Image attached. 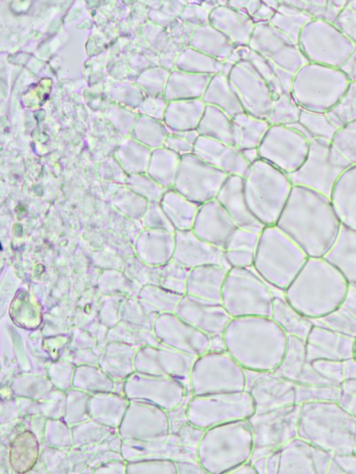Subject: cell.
Listing matches in <instances>:
<instances>
[{
    "label": "cell",
    "mask_w": 356,
    "mask_h": 474,
    "mask_svg": "<svg viewBox=\"0 0 356 474\" xmlns=\"http://www.w3.org/2000/svg\"><path fill=\"white\" fill-rule=\"evenodd\" d=\"M197 131L200 136L234 146L232 118L215 106L206 105Z\"/></svg>",
    "instance_id": "cell-38"
},
{
    "label": "cell",
    "mask_w": 356,
    "mask_h": 474,
    "mask_svg": "<svg viewBox=\"0 0 356 474\" xmlns=\"http://www.w3.org/2000/svg\"><path fill=\"white\" fill-rule=\"evenodd\" d=\"M237 227L261 232L265 227L251 213L245 201L242 177L228 176L216 198Z\"/></svg>",
    "instance_id": "cell-23"
},
{
    "label": "cell",
    "mask_w": 356,
    "mask_h": 474,
    "mask_svg": "<svg viewBox=\"0 0 356 474\" xmlns=\"http://www.w3.org/2000/svg\"><path fill=\"white\" fill-rule=\"evenodd\" d=\"M248 46L277 67L293 74L296 71L293 42L268 22L255 24Z\"/></svg>",
    "instance_id": "cell-18"
},
{
    "label": "cell",
    "mask_w": 356,
    "mask_h": 474,
    "mask_svg": "<svg viewBox=\"0 0 356 474\" xmlns=\"http://www.w3.org/2000/svg\"><path fill=\"white\" fill-rule=\"evenodd\" d=\"M241 60L250 62L259 74L268 84L273 95V99L283 95L281 86L274 70V65L259 54L252 50L248 46L235 48Z\"/></svg>",
    "instance_id": "cell-41"
},
{
    "label": "cell",
    "mask_w": 356,
    "mask_h": 474,
    "mask_svg": "<svg viewBox=\"0 0 356 474\" xmlns=\"http://www.w3.org/2000/svg\"><path fill=\"white\" fill-rule=\"evenodd\" d=\"M205 107L202 99L168 101L163 122L172 132L197 130Z\"/></svg>",
    "instance_id": "cell-31"
},
{
    "label": "cell",
    "mask_w": 356,
    "mask_h": 474,
    "mask_svg": "<svg viewBox=\"0 0 356 474\" xmlns=\"http://www.w3.org/2000/svg\"><path fill=\"white\" fill-rule=\"evenodd\" d=\"M309 140L300 130L291 126L271 125L258 147L260 158L286 174L304 162Z\"/></svg>",
    "instance_id": "cell-11"
},
{
    "label": "cell",
    "mask_w": 356,
    "mask_h": 474,
    "mask_svg": "<svg viewBox=\"0 0 356 474\" xmlns=\"http://www.w3.org/2000/svg\"><path fill=\"white\" fill-rule=\"evenodd\" d=\"M209 24L225 35L236 47L248 46L255 24L247 14L227 6H218L209 15Z\"/></svg>",
    "instance_id": "cell-24"
},
{
    "label": "cell",
    "mask_w": 356,
    "mask_h": 474,
    "mask_svg": "<svg viewBox=\"0 0 356 474\" xmlns=\"http://www.w3.org/2000/svg\"><path fill=\"white\" fill-rule=\"evenodd\" d=\"M202 99L206 105L220 109L231 118L244 112L228 76L222 72L212 76Z\"/></svg>",
    "instance_id": "cell-34"
},
{
    "label": "cell",
    "mask_w": 356,
    "mask_h": 474,
    "mask_svg": "<svg viewBox=\"0 0 356 474\" xmlns=\"http://www.w3.org/2000/svg\"><path fill=\"white\" fill-rule=\"evenodd\" d=\"M193 154L228 176L243 177L250 167L241 151L234 146L200 136Z\"/></svg>",
    "instance_id": "cell-22"
},
{
    "label": "cell",
    "mask_w": 356,
    "mask_h": 474,
    "mask_svg": "<svg viewBox=\"0 0 356 474\" xmlns=\"http://www.w3.org/2000/svg\"><path fill=\"white\" fill-rule=\"evenodd\" d=\"M261 3L260 0L227 1V6L247 14L250 17Z\"/></svg>",
    "instance_id": "cell-51"
},
{
    "label": "cell",
    "mask_w": 356,
    "mask_h": 474,
    "mask_svg": "<svg viewBox=\"0 0 356 474\" xmlns=\"http://www.w3.org/2000/svg\"><path fill=\"white\" fill-rule=\"evenodd\" d=\"M159 203L175 231L192 229L200 205L174 188L168 189Z\"/></svg>",
    "instance_id": "cell-33"
},
{
    "label": "cell",
    "mask_w": 356,
    "mask_h": 474,
    "mask_svg": "<svg viewBox=\"0 0 356 474\" xmlns=\"http://www.w3.org/2000/svg\"><path fill=\"white\" fill-rule=\"evenodd\" d=\"M154 332L162 345L198 357L211 348V338L174 313L158 315Z\"/></svg>",
    "instance_id": "cell-15"
},
{
    "label": "cell",
    "mask_w": 356,
    "mask_h": 474,
    "mask_svg": "<svg viewBox=\"0 0 356 474\" xmlns=\"http://www.w3.org/2000/svg\"><path fill=\"white\" fill-rule=\"evenodd\" d=\"M355 339L322 326H313L305 341L307 361H339L353 357Z\"/></svg>",
    "instance_id": "cell-21"
},
{
    "label": "cell",
    "mask_w": 356,
    "mask_h": 474,
    "mask_svg": "<svg viewBox=\"0 0 356 474\" xmlns=\"http://www.w3.org/2000/svg\"><path fill=\"white\" fill-rule=\"evenodd\" d=\"M175 235V262L188 269L207 265H220L230 269L224 249L200 238L192 229L176 231Z\"/></svg>",
    "instance_id": "cell-19"
},
{
    "label": "cell",
    "mask_w": 356,
    "mask_h": 474,
    "mask_svg": "<svg viewBox=\"0 0 356 474\" xmlns=\"http://www.w3.org/2000/svg\"><path fill=\"white\" fill-rule=\"evenodd\" d=\"M349 285L341 272L325 258L308 257L284 297L309 319L327 315L340 307Z\"/></svg>",
    "instance_id": "cell-3"
},
{
    "label": "cell",
    "mask_w": 356,
    "mask_h": 474,
    "mask_svg": "<svg viewBox=\"0 0 356 474\" xmlns=\"http://www.w3.org/2000/svg\"><path fill=\"white\" fill-rule=\"evenodd\" d=\"M148 223L150 229H160L173 233L175 232V229L161 208L159 202L150 203Z\"/></svg>",
    "instance_id": "cell-49"
},
{
    "label": "cell",
    "mask_w": 356,
    "mask_h": 474,
    "mask_svg": "<svg viewBox=\"0 0 356 474\" xmlns=\"http://www.w3.org/2000/svg\"><path fill=\"white\" fill-rule=\"evenodd\" d=\"M274 290L252 267L231 268L227 274L220 302L232 318L270 317Z\"/></svg>",
    "instance_id": "cell-7"
},
{
    "label": "cell",
    "mask_w": 356,
    "mask_h": 474,
    "mask_svg": "<svg viewBox=\"0 0 356 474\" xmlns=\"http://www.w3.org/2000/svg\"><path fill=\"white\" fill-rule=\"evenodd\" d=\"M229 474H258V473L253 464L248 461L236 467Z\"/></svg>",
    "instance_id": "cell-55"
},
{
    "label": "cell",
    "mask_w": 356,
    "mask_h": 474,
    "mask_svg": "<svg viewBox=\"0 0 356 474\" xmlns=\"http://www.w3.org/2000/svg\"><path fill=\"white\" fill-rule=\"evenodd\" d=\"M222 340L225 350L245 370L274 371L286 351L288 336L270 318H234Z\"/></svg>",
    "instance_id": "cell-2"
},
{
    "label": "cell",
    "mask_w": 356,
    "mask_h": 474,
    "mask_svg": "<svg viewBox=\"0 0 356 474\" xmlns=\"http://www.w3.org/2000/svg\"><path fill=\"white\" fill-rule=\"evenodd\" d=\"M323 258L341 272L349 286L356 288V231L341 225L336 243Z\"/></svg>",
    "instance_id": "cell-28"
},
{
    "label": "cell",
    "mask_w": 356,
    "mask_h": 474,
    "mask_svg": "<svg viewBox=\"0 0 356 474\" xmlns=\"http://www.w3.org/2000/svg\"><path fill=\"white\" fill-rule=\"evenodd\" d=\"M199 136L197 130L170 131L164 147L182 157L193 154L195 145Z\"/></svg>",
    "instance_id": "cell-46"
},
{
    "label": "cell",
    "mask_w": 356,
    "mask_h": 474,
    "mask_svg": "<svg viewBox=\"0 0 356 474\" xmlns=\"http://www.w3.org/2000/svg\"><path fill=\"white\" fill-rule=\"evenodd\" d=\"M275 225L308 257L315 258L329 252L341 227L330 199L301 186H293Z\"/></svg>",
    "instance_id": "cell-1"
},
{
    "label": "cell",
    "mask_w": 356,
    "mask_h": 474,
    "mask_svg": "<svg viewBox=\"0 0 356 474\" xmlns=\"http://www.w3.org/2000/svg\"><path fill=\"white\" fill-rule=\"evenodd\" d=\"M148 354L146 370L149 375L188 380L195 357L165 345L149 349Z\"/></svg>",
    "instance_id": "cell-26"
},
{
    "label": "cell",
    "mask_w": 356,
    "mask_h": 474,
    "mask_svg": "<svg viewBox=\"0 0 356 474\" xmlns=\"http://www.w3.org/2000/svg\"><path fill=\"white\" fill-rule=\"evenodd\" d=\"M234 145L238 149L258 148L268 131L267 120L243 112L232 118Z\"/></svg>",
    "instance_id": "cell-36"
},
{
    "label": "cell",
    "mask_w": 356,
    "mask_h": 474,
    "mask_svg": "<svg viewBox=\"0 0 356 474\" xmlns=\"http://www.w3.org/2000/svg\"><path fill=\"white\" fill-rule=\"evenodd\" d=\"M302 164L288 174L293 186L305 187L330 199L332 189L341 174L351 165L331 142L310 139Z\"/></svg>",
    "instance_id": "cell-9"
},
{
    "label": "cell",
    "mask_w": 356,
    "mask_h": 474,
    "mask_svg": "<svg viewBox=\"0 0 356 474\" xmlns=\"http://www.w3.org/2000/svg\"><path fill=\"white\" fill-rule=\"evenodd\" d=\"M341 307L356 320V288L349 286Z\"/></svg>",
    "instance_id": "cell-54"
},
{
    "label": "cell",
    "mask_w": 356,
    "mask_h": 474,
    "mask_svg": "<svg viewBox=\"0 0 356 474\" xmlns=\"http://www.w3.org/2000/svg\"><path fill=\"white\" fill-rule=\"evenodd\" d=\"M331 143L351 165H356V121L340 127Z\"/></svg>",
    "instance_id": "cell-45"
},
{
    "label": "cell",
    "mask_w": 356,
    "mask_h": 474,
    "mask_svg": "<svg viewBox=\"0 0 356 474\" xmlns=\"http://www.w3.org/2000/svg\"><path fill=\"white\" fill-rule=\"evenodd\" d=\"M330 200L341 225L356 231V165H350L339 178Z\"/></svg>",
    "instance_id": "cell-27"
},
{
    "label": "cell",
    "mask_w": 356,
    "mask_h": 474,
    "mask_svg": "<svg viewBox=\"0 0 356 474\" xmlns=\"http://www.w3.org/2000/svg\"><path fill=\"white\" fill-rule=\"evenodd\" d=\"M246 389L253 399L255 412L261 413L293 404L291 381L274 371L245 370Z\"/></svg>",
    "instance_id": "cell-16"
},
{
    "label": "cell",
    "mask_w": 356,
    "mask_h": 474,
    "mask_svg": "<svg viewBox=\"0 0 356 474\" xmlns=\"http://www.w3.org/2000/svg\"><path fill=\"white\" fill-rule=\"evenodd\" d=\"M188 47L222 62H225L236 48L225 35L209 24L195 30Z\"/></svg>",
    "instance_id": "cell-35"
},
{
    "label": "cell",
    "mask_w": 356,
    "mask_h": 474,
    "mask_svg": "<svg viewBox=\"0 0 356 474\" xmlns=\"http://www.w3.org/2000/svg\"><path fill=\"white\" fill-rule=\"evenodd\" d=\"M197 27L176 19L166 29L171 40L183 48L188 47Z\"/></svg>",
    "instance_id": "cell-48"
},
{
    "label": "cell",
    "mask_w": 356,
    "mask_h": 474,
    "mask_svg": "<svg viewBox=\"0 0 356 474\" xmlns=\"http://www.w3.org/2000/svg\"><path fill=\"white\" fill-rule=\"evenodd\" d=\"M270 318L287 334L306 341L312 327V320L293 307L284 297V292L274 291Z\"/></svg>",
    "instance_id": "cell-32"
},
{
    "label": "cell",
    "mask_w": 356,
    "mask_h": 474,
    "mask_svg": "<svg viewBox=\"0 0 356 474\" xmlns=\"http://www.w3.org/2000/svg\"><path fill=\"white\" fill-rule=\"evenodd\" d=\"M260 233L236 227L223 248L230 268L252 267Z\"/></svg>",
    "instance_id": "cell-30"
},
{
    "label": "cell",
    "mask_w": 356,
    "mask_h": 474,
    "mask_svg": "<svg viewBox=\"0 0 356 474\" xmlns=\"http://www.w3.org/2000/svg\"><path fill=\"white\" fill-rule=\"evenodd\" d=\"M236 227L224 207L215 199L200 206L191 229L200 238L223 249Z\"/></svg>",
    "instance_id": "cell-20"
},
{
    "label": "cell",
    "mask_w": 356,
    "mask_h": 474,
    "mask_svg": "<svg viewBox=\"0 0 356 474\" xmlns=\"http://www.w3.org/2000/svg\"><path fill=\"white\" fill-rule=\"evenodd\" d=\"M293 404L266 412L254 413L248 419L254 437L250 461L278 450L294 434Z\"/></svg>",
    "instance_id": "cell-13"
},
{
    "label": "cell",
    "mask_w": 356,
    "mask_h": 474,
    "mask_svg": "<svg viewBox=\"0 0 356 474\" xmlns=\"http://www.w3.org/2000/svg\"><path fill=\"white\" fill-rule=\"evenodd\" d=\"M175 313L211 338L222 337L232 319L221 302L183 295Z\"/></svg>",
    "instance_id": "cell-17"
},
{
    "label": "cell",
    "mask_w": 356,
    "mask_h": 474,
    "mask_svg": "<svg viewBox=\"0 0 356 474\" xmlns=\"http://www.w3.org/2000/svg\"><path fill=\"white\" fill-rule=\"evenodd\" d=\"M181 161V156L162 147L151 154L147 166L148 175L166 189L172 188Z\"/></svg>",
    "instance_id": "cell-37"
},
{
    "label": "cell",
    "mask_w": 356,
    "mask_h": 474,
    "mask_svg": "<svg viewBox=\"0 0 356 474\" xmlns=\"http://www.w3.org/2000/svg\"><path fill=\"white\" fill-rule=\"evenodd\" d=\"M202 1H187L179 19L195 27L209 24V10L202 6Z\"/></svg>",
    "instance_id": "cell-47"
},
{
    "label": "cell",
    "mask_w": 356,
    "mask_h": 474,
    "mask_svg": "<svg viewBox=\"0 0 356 474\" xmlns=\"http://www.w3.org/2000/svg\"><path fill=\"white\" fill-rule=\"evenodd\" d=\"M241 153L245 161L251 165L258 160L261 159L258 148H250L241 150Z\"/></svg>",
    "instance_id": "cell-56"
},
{
    "label": "cell",
    "mask_w": 356,
    "mask_h": 474,
    "mask_svg": "<svg viewBox=\"0 0 356 474\" xmlns=\"http://www.w3.org/2000/svg\"><path fill=\"white\" fill-rule=\"evenodd\" d=\"M255 412L247 391L192 395L186 405L188 422L202 430L238 420H247Z\"/></svg>",
    "instance_id": "cell-10"
},
{
    "label": "cell",
    "mask_w": 356,
    "mask_h": 474,
    "mask_svg": "<svg viewBox=\"0 0 356 474\" xmlns=\"http://www.w3.org/2000/svg\"><path fill=\"white\" fill-rule=\"evenodd\" d=\"M175 460L178 474H207L197 459H177Z\"/></svg>",
    "instance_id": "cell-50"
},
{
    "label": "cell",
    "mask_w": 356,
    "mask_h": 474,
    "mask_svg": "<svg viewBox=\"0 0 356 474\" xmlns=\"http://www.w3.org/2000/svg\"><path fill=\"white\" fill-rule=\"evenodd\" d=\"M254 437L247 420L218 425L205 430L196 450V459L207 474H229L250 461Z\"/></svg>",
    "instance_id": "cell-4"
},
{
    "label": "cell",
    "mask_w": 356,
    "mask_h": 474,
    "mask_svg": "<svg viewBox=\"0 0 356 474\" xmlns=\"http://www.w3.org/2000/svg\"><path fill=\"white\" fill-rule=\"evenodd\" d=\"M275 10L270 8L261 1V3L257 11L251 17L254 24L269 22Z\"/></svg>",
    "instance_id": "cell-52"
},
{
    "label": "cell",
    "mask_w": 356,
    "mask_h": 474,
    "mask_svg": "<svg viewBox=\"0 0 356 474\" xmlns=\"http://www.w3.org/2000/svg\"><path fill=\"white\" fill-rule=\"evenodd\" d=\"M224 62L207 56L191 47L179 54L175 69L197 74L213 76L221 72Z\"/></svg>",
    "instance_id": "cell-39"
},
{
    "label": "cell",
    "mask_w": 356,
    "mask_h": 474,
    "mask_svg": "<svg viewBox=\"0 0 356 474\" xmlns=\"http://www.w3.org/2000/svg\"><path fill=\"white\" fill-rule=\"evenodd\" d=\"M227 177V174L191 154L181 157L172 188L201 205L216 198Z\"/></svg>",
    "instance_id": "cell-12"
},
{
    "label": "cell",
    "mask_w": 356,
    "mask_h": 474,
    "mask_svg": "<svg viewBox=\"0 0 356 474\" xmlns=\"http://www.w3.org/2000/svg\"><path fill=\"white\" fill-rule=\"evenodd\" d=\"M307 259L276 225L266 226L260 233L252 268L273 290L284 292Z\"/></svg>",
    "instance_id": "cell-5"
},
{
    "label": "cell",
    "mask_w": 356,
    "mask_h": 474,
    "mask_svg": "<svg viewBox=\"0 0 356 474\" xmlns=\"http://www.w3.org/2000/svg\"><path fill=\"white\" fill-rule=\"evenodd\" d=\"M227 76L244 112L267 120L273 95L267 82L252 65L241 60L233 66Z\"/></svg>",
    "instance_id": "cell-14"
},
{
    "label": "cell",
    "mask_w": 356,
    "mask_h": 474,
    "mask_svg": "<svg viewBox=\"0 0 356 474\" xmlns=\"http://www.w3.org/2000/svg\"><path fill=\"white\" fill-rule=\"evenodd\" d=\"M301 111L290 94H283L273 100L267 121L270 126H291L298 122Z\"/></svg>",
    "instance_id": "cell-42"
},
{
    "label": "cell",
    "mask_w": 356,
    "mask_h": 474,
    "mask_svg": "<svg viewBox=\"0 0 356 474\" xmlns=\"http://www.w3.org/2000/svg\"><path fill=\"white\" fill-rule=\"evenodd\" d=\"M229 270L220 265H207L190 269L184 295L220 302L222 290Z\"/></svg>",
    "instance_id": "cell-25"
},
{
    "label": "cell",
    "mask_w": 356,
    "mask_h": 474,
    "mask_svg": "<svg viewBox=\"0 0 356 474\" xmlns=\"http://www.w3.org/2000/svg\"><path fill=\"white\" fill-rule=\"evenodd\" d=\"M211 77L174 69L170 71L163 96L168 101L202 99Z\"/></svg>",
    "instance_id": "cell-29"
},
{
    "label": "cell",
    "mask_w": 356,
    "mask_h": 474,
    "mask_svg": "<svg viewBox=\"0 0 356 474\" xmlns=\"http://www.w3.org/2000/svg\"><path fill=\"white\" fill-rule=\"evenodd\" d=\"M187 1H168L163 2V11L169 16L177 19L179 18Z\"/></svg>",
    "instance_id": "cell-53"
},
{
    "label": "cell",
    "mask_w": 356,
    "mask_h": 474,
    "mask_svg": "<svg viewBox=\"0 0 356 474\" xmlns=\"http://www.w3.org/2000/svg\"><path fill=\"white\" fill-rule=\"evenodd\" d=\"M188 382L192 395L243 391L246 389V375L245 369L225 350H209L195 358Z\"/></svg>",
    "instance_id": "cell-8"
},
{
    "label": "cell",
    "mask_w": 356,
    "mask_h": 474,
    "mask_svg": "<svg viewBox=\"0 0 356 474\" xmlns=\"http://www.w3.org/2000/svg\"><path fill=\"white\" fill-rule=\"evenodd\" d=\"M175 233L160 229H149L147 232L146 259L149 263L157 266L173 260Z\"/></svg>",
    "instance_id": "cell-40"
},
{
    "label": "cell",
    "mask_w": 356,
    "mask_h": 474,
    "mask_svg": "<svg viewBox=\"0 0 356 474\" xmlns=\"http://www.w3.org/2000/svg\"><path fill=\"white\" fill-rule=\"evenodd\" d=\"M243 179L251 213L265 227L275 225L293 188L288 174L259 159L250 165Z\"/></svg>",
    "instance_id": "cell-6"
},
{
    "label": "cell",
    "mask_w": 356,
    "mask_h": 474,
    "mask_svg": "<svg viewBox=\"0 0 356 474\" xmlns=\"http://www.w3.org/2000/svg\"><path fill=\"white\" fill-rule=\"evenodd\" d=\"M312 320L341 334L352 338L356 336V320L341 306L324 316Z\"/></svg>",
    "instance_id": "cell-44"
},
{
    "label": "cell",
    "mask_w": 356,
    "mask_h": 474,
    "mask_svg": "<svg viewBox=\"0 0 356 474\" xmlns=\"http://www.w3.org/2000/svg\"><path fill=\"white\" fill-rule=\"evenodd\" d=\"M190 269L175 262L174 260L157 265L158 279L156 285L167 288L179 295H184L186 280Z\"/></svg>",
    "instance_id": "cell-43"
}]
</instances>
